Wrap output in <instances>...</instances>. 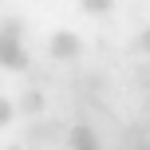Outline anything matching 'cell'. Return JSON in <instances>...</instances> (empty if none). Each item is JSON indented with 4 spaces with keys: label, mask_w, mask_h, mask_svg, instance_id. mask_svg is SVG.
I'll use <instances>...</instances> for the list:
<instances>
[{
    "label": "cell",
    "mask_w": 150,
    "mask_h": 150,
    "mask_svg": "<svg viewBox=\"0 0 150 150\" xmlns=\"http://www.w3.org/2000/svg\"><path fill=\"white\" fill-rule=\"evenodd\" d=\"M0 67H8V71H28V67H32V55L24 52L20 40L0 36Z\"/></svg>",
    "instance_id": "cell-1"
},
{
    "label": "cell",
    "mask_w": 150,
    "mask_h": 150,
    "mask_svg": "<svg viewBox=\"0 0 150 150\" xmlns=\"http://www.w3.org/2000/svg\"><path fill=\"white\" fill-rule=\"evenodd\" d=\"M47 52H52L55 59H75V55H83V40L75 36V32H55L52 44H47Z\"/></svg>",
    "instance_id": "cell-2"
},
{
    "label": "cell",
    "mask_w": 150,
    "mask_h": 150,
    "mask_svg": "<svg viewBox=\"0 0 150 150\" xmlns=\"http://www.w3.org/2000/svg\"><path fill=\"white\" fill-rule=\"evenodd\" d=\"M67 150H99V138L91 127H75L67 134Z\"/></svg>",
    "instance_id": "cell-3"
},
{
    "label": "cell",
    "mask_w": 150,
    "mask_h": 150,
    "mask_svg": "<svg viewBox=\"0 0 150 150\" xmlns=\"http://www.w3.org/2000/svg\"><path fill=\"white\" fill-rule=\"evenodd\" d=\"M16 111H20V115H32V119H40V115H44V91H24V95L16 99Z\"/></svg>",
    "instance_id": "cell-4"
},
{
    "label": "cell",
    "mask_w": 150,
    "mask_h": 150,
    "mask_svg": "<svg viewBox=\"0 0 150 150\" xmlns=\"http://www.w3.org/2000/svg\"><path fill=\"white\" fill-rule=\"evenodd\" d=\"M0 36L20 40V36H24V20H20V16H0Z\"/></svg>",
    "instance_id": "cell-5"
},
{
    "label": "cell",
    "mask_w": 150,
    "mask_h": 150,
    "mask_svg": "<svg viewBox=\"0 0 150 150\" xmlns=\"http://www.w3.org/2000/svg\"><path fill=\"white\" fill-rule=\"evenodd\" d=\"M79 4H83V12L103 16V12H111V8H115V0H79Z\"/></svg>",
    "instance_id": "cell-6"
},
{
    "label": "cell",
    "mask_w": 150,
    "mask_h": 150,
    "mask_svg": "<svg viewBox=\"0 0 150 150\" xmlns=\"http://www.w3.org/2000/svg\"><path fill=\"white\" fill-rule=\"evenodd\" d=\"M12 119H16V103H12V99H4V95H0V127H8Z\"/></svg>",
    "instance_id": "cell-7"
},
{
    "label": "cell",
    "mask_w": 150,
    "mask_h": 150,
    "mask_svg": "<svg viewBox=\"0 0 150 150\" xmlns=\"http://www.w3.org/2000/svg\"><path fill=\"white\" fill-rule=\"evenodd\" d=\"M134 52H142V55H150V28H146L142 36L134 40Z\"/></svg>",
    "instance_id": "cell-8"
},
{
    "label": "cell",
    "mask_w": 150,
    "mask_h": 150,
    "mask_svg": "<svg viewBox=\"0 0 150 150\" xmlns=\"http://www.w3.org/2000/svg\"><path fill=\"white\" fill-rule=\"evenodd\" d=\"M8 150H28V146H8Z\"/></svg>",
    "instance_id": "cell-9"
}]
</instances>
